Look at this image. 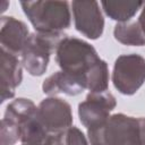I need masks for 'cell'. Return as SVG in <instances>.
Returning <instances> with one entry per match:
<instances>
[{"mask_svg": "<svg viewBox=\"0 0 145 145\" xmlns=\"http://www.w3.org/2000/svg\"><path fill=\"white\" fill-rule=\"evenodd\" d=\"M116 105V97L111 93L106 91L99 93L89 92L85 101L78 105L79 120L87 130L100 127L108 120Z\"/></svg>", "mask_w": 145, "mask_h": 145, "instance_id": "obj_7", "label": "cell"}, {"mask_svg": "<svg viewBox=\"0 0 145 145\" xmlns=\"http://www.w3.org/2000/svg\"><path fill=\"white\" fill-rule=\"evenodd\" d=\"M1 145H15L20 140V126L9 119L2 118L1 120Z\"/></svg>", "mask_w": 145, "mask_h": 145, "instance_id": "obj_16", "label": "cell"}, {"mask_svg": "<svg viewBox=\"0 0 145 145\" xmlns=\"http://www.w3.org/2000/svg\"><path fill=\"white\" fill-rule=\"evenodd\" d=\"M1 61V102L11 99L15 95V88L23 79L22 61L18 56L3 49L0 52Z\"/></svg>", "mask_w": 145, "mask_h": 145, "instance_id": "obj_10", "label": "cell"}, {"mask_svg": "<svg viewBox=\"0 0 145 145\" xmlns=\"http://www.w3.org/2000/svg\"><path fill=\"white\" fill-rule=\"evenodd\" d=\"M109 86V69L108 63L100 59L86 75V88L89 92H105Z\"/></svg>", "mask_w": 145, "mask_h": 145, "instance_id": "obj_15", "label": "cell"}, {"mask_svg": "<svg viewBox=\"0 0 145 145\" xmlns=\"http://www.w3.org/2000/svg\"><path fill=\"white\" fill-rule=\"evenodd\" d=\"M65 37L61 34L32 33L20 54L22 65L32 76H41L46 71L50 56L57 50L59 42Z\"/></svg>", "mask_w": 145, "mask_h": 145, "instance_id": "obj_4", "label": "cell"}, {"mask_svg": "<svg viewBox=\"0 0 145 145\" xmlns=\"http://www.w3.org/2000/svg\"><path fill=\"white\" fill-rule=\"evenodd\" d=\"M59 138L62 145H89L83 131L74 126L59 134Z\"/></svg>", "mask_w": 145, "mask_h": 145, "instance_id": "obj_17", "label": "cell"}, {"mask_svg": "<svg viewBox=\"0 0 145 145\" xmlns=\"http://www.w3.org/2000/svg\"><path fill=\"white\" fill-rule=\"evenodd\" d=\"M45 140L49 143V145H62V143L60 142V138H59V134L58 135H50Z\"/></svg>", "mask_w": 145, "mask_h": 145, "instance_id": "obj_18", "label": "cell"}, {"mask_svg": "<svg viewBox=\"0 0 145 145\" xmlns=\"http://www.w3.org/2000/svg\"><path fill=\"white\" fill-rule=\"evenodd\" d=\"M101 6L111 19L119 23H127L144 6L142 1H102Z\"/></svg>", "mask_w": 145, "mask_h": 145, "instance_id": "obj_12", "label": "cell"}, {"mask_svg": "<svg viewBox=\"0 0 145 145\" xmlns=\"http://www.w3.org/2000/svg\"><path fill=\"white\" fill-rule=\"evenodd\" d=\"M138 24H139V26H140V28H142V31H143V33H144V35H145V3H144V6H143L142 14L139 15Z\"/></svg>", "mask_w": 145, "mask_h": 145, "instance_id": "obj_19", "label": "cell"}, {"mask_svg": "<svg viewBox=\"0 0 145 145\" xmlns=\"http://www.w3.org/2000/svg\"><path fill=\"white\" fill-rule=\"evenodd\" d=\"M36 111H37V106L34 104L32 100L19 97L11 101L7 105L3 118L9 119L22 126L31 118H33L36 114Z\"/></svg>", "mask_w": 145, "mask_h": 145, "instance_id": "obj_13", "label": "cell"}, {"mask_svg": "<svg viewBox=\"0 0 145 145\" xmlns=\"http://www.w3.org/2000/svg\"><path fill=\"white\" fill-rule=\"evenodd\" d=\"M91 145H142L139 118L116 113L100 127L87 130Z\"/></svg>", "mask_w": 145, "mask_h": 145, "instance_id": "obj_1", "label": "cell"}, {"mask_svg": "<svg viewBox=\"0 0 145 145\" xmlns=\"http://www.w3.org/2000/svg\"><path fill=\"white\" fill-rule=\"evenodd\" d=\"M29 35L31 34L28 32L27 26L22 20H18L11 16L1 17V49L19 57L25 48V44Z\"/></svg>", "mask_w": 145, "mask_h": 145, "instance_id": "obj_9", "label": "cell"}, {"mask_svg": "<svg viewBox=\"0 0 145 145\" xmlns=\"http://www.w3.org/2000/svg\"><path fill=\"white\" fill-rule=\"evenodd\" d=\"M20 6L37 33L61 34L70 26L67 1H22Z\"/></svg>", "mask_w": 145, "mask_h": 145, "instance_id": "obj_2", "label": "cell"}, {"mask_svg": "<svg viewBox=\"0 0 145 145\" xmlns=\"http://www.w3.org/2000/svg\"><path fill=\"white\" fill-rule=\"evenodd\" d=\"M144 82L145 59L140 54H122L116 59L112 71V83L121 94H135Z\"/></svg>", "mask_w": 145, "mask_h": 145, "instance_id": "obj_5", "label": "cell"}, {"mask_svg": "<svg viewBox=\"0 0 145 145\" xmlns=\"http://www.w3.org/2000/svg\"><path fill=\"white\" fill-rule=\"evenodd\" d=\"M36 117L48 135H58L71 127L72 112L70 104L59 97L50 96L37 105Z\"/></svg>", "mask_w": 145, "mask_h": 145, "instance_id": "obj_6", "label": "cell"}, {"mask_svg": "<svg viewBox=\"0 0 145 145\" xmlns=\"http://www.w3.org/2000/svg\"><path fill=\"white\" fill-rule=\"evenodd\" d=\"M23 145H49L46 140L41 142V143H23Z\"/></svg>", "mask_w": 145, "mask_h": 145, "instance_id": "obj_20", "label": "cell"}, {"mask_svg": "<svg viewBox=\"0 0 145 145\" xmlns=\"http://www.w3.org/2000/svg\"><path fill=\"white\" fill-rule=\"evenodd\" d=\"M86 88L85 82L76 76H72L62 70L57 71L45 78L42 84V89L45 94L53 96L57 94H66L75 96L80 94Z\"/></svg>", "mask_w": 145, "mask_h": 145, "instance_id": "obj_11", "label": "cell"}, {"mask_svg": "<svg viewBox=\"0 0 145 145\" xmlns=\"http://www.w3.org/2000/svg\"><path fill=\"white\" fill-rule=\"evenodd\" d=\"M71 8L76 29L91 40L101 37L104 29V18L99 2L72 1Z\"/></svg>", "mask_w": 145, "mask_h": 145, "instance_id": "obj_8", "label": "cell"}, {"mask_svg": "<svg viewBox=\"0 0 145 145\" xmlns=\"http://www.w3.org/2000/svg\"><path fill=\"white\" fill-rule=\"evenodd\" d=\"M96 50L87 42L71 36H65L56 50V60L62 71L85 82L91 68L100 60Z\"/></svg>", "mask_w": 145, "mask_h": 145, "instance_id": "obj_3", "label": "cell"}, {"mask_svg": "<svg viewBox=\"0 0 145 145\" xmlns=\"http://www.w3.org/2000/svg\"><path fill=\"white\" fill-rule=\"evenodd\" d=\"M114 39L126 45L142 46L145 45V35L138 22L118 23L113 29Z\"/></svg>", "mask_w": 145, "mask_h": 145, "instance_id": "obj_14", "label": "cell"}]
</instances>
